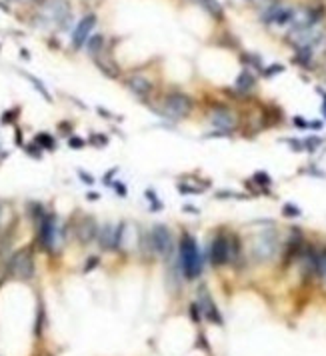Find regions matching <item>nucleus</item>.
I'll list each match as a JSON object with an SVG mask.
<instances>
[{"instance_id":"39448f33","label":"nucleus","mask_w":326,"mask_h":356,"mask_svg":"<svg viewBox=\"0 0 326 356\" xmlns=\"http://www.w3.org/2000/svg\"><path fill=\"white\" fill-rule=\"evenodd\" d=\"M192 108V100L186 96V94H180V92H174L166 98V104H164L162 114L166 118H182L190 112Z\"/></svg>"},{"instance_id":"20e7f679","label":"nucleus","mask_w":326,"mask_h":356,"mask_svg":"<svg viewBox=\"0 0 326 356\" xmlns=\"http://www.w3.org/2000/svg\"><path fill=\"white\" fill-rule=\"evenodd\" d=\"M278 252V236L274 230H264L256 236L252 244V254L258 260H270Z\"/></svg>"},{"instance_id":"7ed1b4c3","label":"nucleus","mask_w":326,"mask_h":356,"mask_svg":"<svg viewBox=\"0 0 326 356\" xmlns=\"http://www.w3.org/2000/svg\"><path fill=\"white\" fill-rule=\"evenodd\" d=\"M64 242V234L62 228L58 224L56 216H44L40 222V244L48 250V252H58L62 248Z\"/></svg>"},{"instance_id":"f8f14e48","label":"nucleus","mask_w":326,"mask_h":356,"mask_svg":"<svg viewBox=\"0 0 326 356\" xmlns=\"http://www.w3.org/2000/svg\"><path fill=\"white\" fill-rule=\"evenodd\" d=\"M128 88L136 94V96H140V98H146L148 94H150V90H152V84L146 80V78H142V76H132V78H128Z\"/></svg>"},{"instance_id":"4be33fe9","label":"nucleus","mask_w":326,"mask_h":356,"mask_svg":"<svg viewBox=\"0 0 326 356\" xmlns=\"http://www.w3.org/2000/svg\"><path fill=\"white\" fill-rule=\"evenodd\" d=\"M72 148H82L84 146V140L82 138H78V136H74V138H70V142H68Z\"/></svg>"},{"instance_id":"bb28decb","label":"nucleus","mask_w":326,"mask_h":356,"mask_svg":"<svg viewBox=\"0 0 326 356\" xmlns=\"http://www.w3.org/2000/svg\"><path fill=\"white\" fill-rule=\"evenodd\" d=\"M322 112H324V116H326V96H324V104H322Z\"/></svg>"},{"instance_id":"423d86ee","label":"nucleus","mask_w":326,"mask_h":356,"mask_svg":"<svg viewBox=\"0 0 326 356\" xmlns=\"http://www.w3.org/2000/svg\"><path fill=\"white\" fill-rule=\"evenodd\" d=\"M150 246H152V250H156V252L162 254V256H170V254H172V250H174V240H172L170 230H168L164 224L152 226V230H150Z\"/></svg>"},{"instance_id":"5701e85b","label":"nucleus","mask_w":326,"mask_h":356,"mask_svg":"<svg viewBox=\"0 0 326 356\" xmlns=\"http://www.w3.org/2000/svg\"><path fill=\"white\" fill-rule=\"evenodd\" d=\"M78 174H80V178H82V182H86V184H92V182H94V178H92V174H86L84 170H80Z\"/></svg>"},{"instance_id":"6e6552de","label":"nucleus","mask_w":326,"mask_h":356,"mask_svg":"<svg viewBox=\"0 0 326 356\" xmlns=\"http://www.w3.org/2000/svg\"><path fill=\"white\" fill-rule=\"evenodd\" d=\"M196 308L200 310V314H202L204 320H208V322H212V324H222V316H220V312H218V308H216V302H214V298L208 294L206 288H200V290H198V306H196Z\"/></svg>"},{"instance_id":"9b49d317","label":"nucleus","mask_w":326,"mask_h":356,"mask_svg":"<svg viewBox=\"0 0 326 356\" xmlns=\"http://www.w3.org/2000/svg\"><path fill=\"white\" fill-rule=\"evenodd\" d=\"M210 122H212L218 130L228 132V130L234 128V124H236V116H234L232 110L220 106V108H214V110H212V114H210Z\"/></svg>"},{"instance_id":"412c9836","label":"nucleus","mask_w":326,"mask_h":356,"mask_svg":"<svg viewBox=\"0 0 326 356\" xmlns=\"http://www.w3.org/2000/svg\"><path fill=\"white\" fill-rule=\"evenodd\" d=\"M254 180H256L258 184H270V182H272L266 172H256V174H254Z\"/></svg>"},{"instance_id":"2eb2a0df","label":"nucleus","mask_w":326,"mask_h":356,"mask_svg":"<svg viewBox=\"0 0 326 356\" xmlns=\"http://www.w3.org/2000/svg\"><path fill=\"white\" fill-rule=\"evenodd\" d=\"M102 46H104V36L102 34H92L88 38V42H86V48H88V52L92 56H96L98 52H102Z\"/></svg>"},{"instance_id":"ddd939ff","label":"nucleus","mask_w":326,"mask_h":356,"mask_svg":"<svg viewBox=\"0 0 326 356\" xmlns=\"http://www.w3.org/2000/svg\"><path fill=\"white\" fill-rule=\"evenodd\" d=\"M96 234H98V230H96L94 220H92V218H84L82 224H80V228H78V238H80V242L88 244Z\"/></svg>"},{"instance_id":"f257e3e1","label":"nucleus","mask_w":326,"mask_h":356,"mask_svg":"<svg viewBox=\"0 0 326 356\" xmlns=\"http://www.w3.org/2000/svg\"><path fill=\"white\" fill-rule=\"evenodd\" d=\"M180 268L184 278L194 280L202 272V254L196 246V240L190 234H184L180 240Z\"/></svg>"},{"instance_id":"aec40b11","label":"nucleus","mask_w":326,"mask_h":356,"mask_svg":"<svg viewBox=\"0 0 326 356\" xmlns=\"http://www.w3.org/2000/svg\"><path fill=\"white\" fill-rule=\"evenodd\" d=\"M284 214H286V216H300V208H296V206H292V204H286V206H284Z\"/></svg>"},{"instance_id":"1a4fd4ad","label":"nucleus","mask_w":326,"mask_h":356,"mask_svg":"<svg viewBox=\"0 0 326 356\" xmlns=\"http://www.w3.org/2000/svg\"><path fill=\"white\" fill-rule=\"evenodd\" d=\"M94 24H96V16H94V14H88V16H84V18L78 22V26H76L74 32H72V46H74V48H80L84 42H88Z\"/></svg>"},{"instance_id":"9d476101","label":"nucleus","mask_w":326,"mask_h":356,"mask_svg":"<svg viewBox=\"0 0 326 356\" xmlns=\"http://www.w3.org/2000/svg\"><path fill=\"white\" fill-rule=\"evenodd\" d=\"M120 236H122V224L120 226H112V224H106L100 228L98 232V240H100V246L106 248V250H114L120 246Z\"/></svg>"},{"instance_id":"393cba45","label":"nucleus","mask_w":326,"mask_h":356,"mask_svg":"<svg viewBox=\"0 0 326 356\" xmlns=\"http://www.w3.org/2000/svg\"><path fill=\"white\" fill-rule=\"evenodd\" d=\"M10 120H12V112H4V114H2V122L6 124V122H10Z\"/></svg>"},{"instance_id":"b1692460","label":"nucleus","mask_w":326,"mask_h":356,"mask_svg":"<svg viewBox=\"0 0 326 356\" xmlns=\"http://www.w3.org/2000/svg\"><path fill=\"white\" fill-rule=\"evenodd\" d=\"M96 264H98V258H90V262H88V264H86V266H84V270H86V272H88V270H92V268H94V266H96Z\"/></svg>"},{"instance_id":"4468645a","label":"nucleus","mask_w":326,"mask_h":356,"mask_svg":"<svg viewBox=\"0 0 326 356\" xmlns=\"http://www.w3.org/2000/svg\"><path fill=\"white\" fill-rule=\"evenodd\" d=\"M254 82H256L254 76H252L250 72L244 70V72H240V76L236 78V88H238L240 92H248V90L254 86Z\"/></svg>"},{"instance_id":"6ab92c4d","label":"nucleus","mask_w":326,"mask_h":356,"mask_svg":"<svg viewBox=\"0 0 326 356\" xmlns=\"http://www.w3.org/2000/svg\"><path fill=\"white\" fill-rule=\"evenodd\" d=\"M318 274H320V278L326 282V250L318 256V270H316Z\"/></svg>"},{"instance_id":"a878e982","label":"nucleus","mask_w":326,"mask_h":356,"mask_svg":"<svg viewBox=\"0 0 326 356\" xmlns=\"http://www.w3.org/2000/svg\"><path fill=\"white\" fill-rule=\"evenodd\" d=\"M96 198H98V194H96V192H90V194H88V200H96Z\"/></svg>"},{"instance_id":"f03ea898","label":"nucleus","mask_w":326,"mask_h":356,"mask_svg":"<svg viewBox=\"0 0 326 356\" xmlns=\"http://www.w3.org/2000/svg\"><path fill=\"white\" fill-rule=\"evenodd\" d=\"M238 240L236 238H230V236H216L210 244V260L212 264L216 266H222V264H228V262H234V258H238Z\"/></svg>"},{"instance_id":"dca6fc26","label":"nucleus","mask_w":326,"mask_h":356,"mask_svg":"<svg viewBox=\"0 0 326 356\" xmlns=\"http://www.w3.org/2000/svg\"><path fill=\"white\" fill-rule=\"evenodd\" d=\"M200 2H202V6H204L212 16L222 18V8H220V4H218L216 0H200Z\"/></svg>"},{"instance_id":"cd10ccee","label":"nucleus","mask_w":326,"mask_h":356,"mask_svg":"<svg viewBox=\"0 0 326 356\" xmlns=\"http://www.w3.org/2000/svg\"><path fill=\"white\" fill-rule=\"evenodd\" d=\"M20 2H32V0H20Z\"/></svg>"},{"instance_id":"0eeeda50","label":"nucleus","mask_w":326,"mask_h":356,"mask_svg":"<svg viewBox=\"0 0 326 356\" xmlns=\"http://www.w3.org/2000/svg\"><path fill=\"white\" fill-rule=\"evenodd\" d=\"M8 270H10V274H12V276H16V278H24V280L32 278V274H34L32 256H30L26 250H20V252H16V254L10 258Z\"/></svg>"},{"instance_id":"a211bd4d","label":"nucleus","mask_w":326,"mask_h":356,"mask_svg":"<svg viewBox=\"0 0 326 356\" xmlns=\"http://www.w3.org/2000/svg\"><path fill=\"white\" fill-rule=\"evenodd\" d=\"M26 78H28V80H30V82L34 84V88H36V90H38V92H40V94H42V96H44V98H46V100L50 102V94H48V90L44 88V84H42V82H40L38 78H34V76H30V74H26Z\"/></svg>"},{"instance_id":"f3484780","label":"nucleus","mask_w":326,"mask_h":356,"mask_svg":"<svg viewBox=\"0 0 326 356\" xmlns=\"http://www.w3.org/2000/svg\"><path fill=\"white\" fill-rule=\"evenodd\" d=\"M36 142H38L40 146H44L46 150H54V148H56L54 138H52V136H48V134H38V136H36Z\"/></svg>"}]
</instances>
